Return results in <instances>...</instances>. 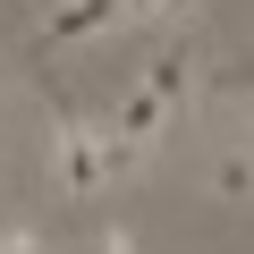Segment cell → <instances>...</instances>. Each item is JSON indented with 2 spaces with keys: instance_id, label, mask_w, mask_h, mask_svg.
<instances>
[{
  "instance_id": "obj_1",
  "label": "cell",
  "mask_w": 254,
  "mask_h": 254,
  "mask_svg": "<svg viewBox=\"0 0 254 254\" xmlns=\"http://www.w3.org/2000/svg\"><path fill=\"white\" fill-rule=\"evenodd\" d=\"M51 161H60V187H68V195L110 187V127H102V119H60V127H51Z\"/></svg>"
},
{
  "instance_id": "obj_2",
  "label": "cell",
  "mask_w": 254,
  "mask_h": 254,
  "mask_svg": "<svg viewBox=\"0 0 254 254\" xmlns=\"http://www.w3.org/2000/svg\"><path fill=\"white\" fill-rule=\"evenodd\" d=\"M195 76H203V51H195V43H161V51H153V68H144V93L178 119V110L195 102Z\"/></svg>"
},
{
  "instance_id": "obj_3",
  "label": "cell",
  "mask_w": 254,
  "mask_h": 254,
  "mask_svg": "<svg viewBox=\"0 0 254 254\" xmlns=\"http://www.w3.org/2000/svg\"><path fill=\"white\" fill-rule=\"evenodd\" d=\"M127 9L119 0H60V17L43 26V51H60V43H85V34H110Z\"/></svg>"
},
{
  "instance_id": "obj_4",
  "label": "cell",
  "mask_w": 254,
  "mask_h": 254,
  "mask_svg": "<svg viewBox=\"0 0 254 254\" xmlns=\"http://www.w3.org/2000/svg\"><path fill=\"white\" fill-rule=\"evenodd\" d=\"M203 102H254V51H220L203 76H195Z\"/></svg>"
},
{
  "instance_id": "obj_5",
  "label": "cell",
  "mask_w": 254,
  "mask_h": 254,
  "mask_svg": "<svg viewBox=\"0 0 254 254\" xmlns=\"http://www.w3.org/2000/svg\"><path fill=\"white\" fill-rule=\"evenodd\" d=\"M203 178H212V195H220V203H254V153H246V144L212 153V170H203Z\"/></svg>"
},
{
  "instance_id": "obj_6",
  "label": "cell",
  "mask_w": 254,
  "mask_h": 254,
  "mask_svg": "<svg viewBox=\"0 0 254 254\" xmlns=\"http://www.w3.org/2000/svg\"><path fill=\"white\" fill-rule=\"evenodd\" d=\"M0 254H43V229H26V220L0 229Z\"/></svg>"
},
{
  "instance_id": "obj_7",
  "label": "cell",
  "mask_w": 254,
  "mask_h": 254,
  "mask_svg": "<svg viewBox=\"0 0 254 254\" xmlns=\"http://www.w3.org/2000/svg\"><path fill=\"white\" fill-rule=\"evenodd\" d=\"M127 17H178V9H195V0H119Z\"/></svg>"
},
{
  "instance_id": "obj_8",
  "label": "cell",
  "mask_w": 254,
  "mask_h": 254,
  "mask_svg": "<svg viewBox=\"0 0 254 254\" xmlns=\"http://www.w3.org/2000/svg\"><path fill=\"white\" fill-rule=\"evenodd\" d=\"M0 102H9V85H0Z\"/></svg>"
}]
</instances>
